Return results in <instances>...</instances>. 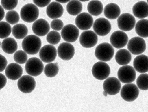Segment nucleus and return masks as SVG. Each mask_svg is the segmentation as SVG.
I'll return each mask as SVG.
<instances>
[{
	"label": "nucleus",
	"instance_id": "ea45409f",
	"mask_svg": "<svg viewBox=\"0 0 148 112\" xmlns=\"http://www.w3.org/2000/svg\"><path fill=\"white\" fill-rule=\"evenodd\" d=\"M7 66V59L3 55L0 54V72L6 69Z\"/></svg>",
	"mask_w": 148,
	"mask_h": 112
},
{
	"label": "nucleus",
	"instance_id": "f257e3e1",
	"mask_svg": "<svg viewBox=\"0 0 148 112\" xmlns=\"http://www.w3.org/2000/svg\"><path fill=\"white\" fill-rule=\"evenodd\" d=\"M22 49L27 54L34 55L40 51L42 47V41L36 35H29L23 39Z\"/></svg>",
	"mask_w": 148,
	"mask_h": 112
},
{
	"label": "nucleus",
	"instance_id": "20e7f679",
	"mask_svg": "<svg viewBox=\"0 0 148 112\" xmlns=\"http://www.w3.org/2000/svg\"><path fill=\"white\" fill-rule=\"evenodd\" d=\"M44 68L45 66L43 61L38 58H31L26 62L25 70L26 72L33 77L40 75L44 71Z\"/></svg>",
	"mask_w": 148,
	"mask_h": 112
},
{
	"label": "nucleus",
	"instance_id": "f704fd0d",
	"mask_svg": "<svg viewBox=\"0 0 148 112\" xmlns=\"http://www.w3.org/2000/svg\"><path fill=\"white\" fill-rule=\"evenodd\" d=\"M6 20L10 24H16L19 21V15L17 11L12 10L7 12L6 14Z\"/></svg>",
	"mask_w": 148,
	"mask_h": 112
},
{
	"label": "nucleus",
	"instance_id": "7c9ffc66",
	"mask_svg": "<svg viewBox=\"0 0 148 112\" xmlns=\"http://www.w3.org/2000/svg\"><path fill=\"white\" fill-rule=\"evenodd\" d=\"M59 72V66L57 63H54L51 62L45 65L44 68V72L47 77L51 78L56 77Z\"/></svg>",
	"mask_w": 148,
	"mask_h": 112
},
{
	"label": "nucleus",
	"instance_id": "0eeeda50",
	"mask_svg": "<svg viewBox=\"0 0 148 112\" xmlns=\"http://www.w3.org/2000/svg\"><path fill=\"white\" fill-rule=\"evenodd\" d=\"M121 97L127 102H133L138 98L139 88L134 83H126L121 89Z\"/></svg>",
	"mask_w": 148,
	"mask_h": 112
},
{
	"label": "nucleus",
	"instance_id": "9b49d317",
	"mask_svg": "<svg viewBox=\"0 0 148 112\" xmlns=\"http://www.w3.org/2000/svg\"><path fill=\"white\" fill-rule=\"evenodd\" d=\"M80 35L79 29L73 24H66L61 30V37L67 42H74Z\"/></svg>",
	"mask_w": 148,
	"mask_h": 112
},
{
	"label": "nucleus",
	"instance_id": "423d86ee",
	"mask_svg": "<svg viewBox=\"0 0 148 112\" xmlns=\"http://www.w3.org/2000/svg\"><path fill=\"white\" fill-rule=\"evenodd\" d=\"M135 69L131 65H122L118 71V79L123 83H132L136 79Z\"/></svg>",
	"mask_w": 148,
	"mask_h": 112
},
{
	"label": "nucleus",
	"instance_id": "cd10ccee",
	"mask_svg": "<svg viewBox=\"0 0 148 112\" xmlns=\"http://www.w3.org/2000/svg\"><path fill=\"white\" fill-rule=\"evenodd\" d=\"M136 33L142 38H148V19H140L135 25Z\"/></svg>",
	"mask_w": 148,
	"mask_h": 112
},
{
	"label": "nucleus",
	"instance_id": "39448f33",
	"mask_svg": "<svg viewBox=\"0 0 148 112\" xmlns=\"http://www.w3.org/2000/svg\"><path fill=\"white\" fill-rule=\"evenodd\" d=\"M93 76L98 80H105L109 77L110 74V65L105 61H98L93 65L92 70Z\"/></svg>",
	"mask_w": 148,
	"mask_h": 112
},
{
	"label": "nucleus",
	"instance_id": "412c9836",
	"mask_svg": "<svg viewBox=\"0 0 148 112\" xmlns=\"http://www.w3.org/2000/svg\"><path fill=\"white\" fill-rule=\"evenodd\" d=\"M64 13V8L60 3L53 1L47 6V14L51 19H58L62 17Z\"/></svg>",
	"mask_w": 148,
	"mask_h": 112
},
{
	"label": "nucleus",
	"instance_id": "f3484780",
	"mask_svg": "<svg viewBox=\"0 0 148 112\" xmlns=\"http://www.w3.org/2000/svg\"><path fill=\"white\" fill-rule=\"evenodd\" d=\"M75 24L79 29L89 30L93 24L92 15L88 13H80L75 18Z\"/></svg>",
	"mask_w": 148,
	"mask_h": 112
},
{
	"label": "nucleus",
	"instance_id": "72a5a7b5",
	"mask_svg": "<svg viewBox=\"0 0 148 112\" xmlns=\"http://www.w3.org/2000/svg\"><path fill=\"white\" fill-rule=\"evenodd\" d=\"M61 40V35L57 31H49L47 35V40L49 44L57 45Z\"/></svg>",
	"mask_w": 148,
	"mask_h": 112
},
{
	"label": "nucleus",
	"instance_id": "ddd939ff",
	"mask_svg": "<svg viewBox=\"0 0 148 112\" xmlns=\"http://www.w3.org/2000/svg\"><path fill=\"white\" fill-rule=\"evenodd\" d=\"M57 54V49L55 46L51 44L43 46L39 51L40 59L45 63H51L55 61Z\"/></svg>",
	"mask_w": 148,
	"mask_h": 112
},
{
	"label": "nucleus",
	"instance_id": "9d476101",
	"mask_svg": "<svg viewBox=\"0 0 148 112\" xmlns=\"http://www.w3.org/2000/svg\"><path fill=\"white\" fill-rule=\"evenodd\" d=\"M36 86V80L31 75L22 76L17 81V87L21 92L30 93L33 91Z\"/></svg>",
	"mask_w": 148,
	"mask_h": 112
},
{
	"label": "nucleus",
	"instance_id": "4468645a",
	"mask_svg": "<svg viewBox=\"0 0 148 112\" xmlns=\"http://www.w3.org/2000/svg\"><path fill=\"white\" fill-rule=\"evenodd\" d=\"M103 89L107 92L108 95H115L121 91V81L116 77H107L105 79L103 83Z\"/></svg>",
	"mask_w": 148,
	"mask_h": 112
},
{
	"label": "nucleus",
	"instance_id": "37998d69",
	"mask_svg": "<svg viewBox=\"0 0 148 112\" xmlns=\"http://www.w3.org/2000/svg\"><path fill=\"white\" fill-rule=\"evenodd\" d=\"M56 1L60 3H65L69 2V1H71V0H56Z\"/></svg>",
	"mask_w": 148,
	"mask_h": 112
},
{
	"label": "nucleus",
	"instance_id": "58836bf2",
	"mask_svg": "<svg viewBox=\"0 0 148 112\" xmlns=\"http://www.w3.org/2000/svg\"><path fill=\"white\" fill-rule=\"evenodd\" d=\"M34 4L38 7H45L47 6L51 3V0H33Z\"/></svg>",
	"mask_w": 148,
	"mask_h": 112
},
{
	"label": "nucleus",
	"instance_id": "1a4fd4ad",
	"mask_svg": "<svg viewBox=\"0 0 148 112\" xmlns=\"http://www.w3.org/2000/svg\"><path fill=\"white\" fill-rule=\"evenodd\" d=\"M118 26L121 31H130L135 27L136 19L132 14L125 13L120 15L117 19Z\"/></svg>",
	"mask_w": 148,
	"mask_h": 112
},
{
	"label": "nucleus",
	"instance_id": "bb28decb",
	"mask_svg": "<svg viewBox=\"0 0 148 112\" xmlns=\"http://www.w3.org/2000/svg\"><path fill=\"white\" fill-rule=\"evenodd\" d=\"M87 10L91 15H100L104 10L103 3L99 0H91L88 3Z\"/></svg>",
	"mask_w": 148,
	"mask_h": 112
},
{
	"label": "nucleus",
	"instance_id": "e433bc0d",
	"mask_svg": "<svg viewBox=\"0 0 148 112\" xmlns=\"http://www.w3.org/2000/svg\"><path fill=\"white\" fill-rule=\"evenodd\" d=\"M1 4L5 10H12L16 8L18 0H1Z\"/></svg>",
	"mask_w": 148,
	"mask_h": 112
},
{
	"label": "nucleus",
	"instance_id": "2eb2a0df",
	"mask_svg": "<svg viewBox=\"0 0 148 112\" xmlns=\"http://www.w3.org/2000/svg\"><path fill=\"white\" fill-rule=\"evenodd\" d=\"M98 35L91 30H86L81 33L80 43L83 47L91 48L94 47L98 42Z\"/></svg>",
	"mask_w": 148,
	"mask_h": 112
},
{
	"label": "nucleus",
	"instance_id": "c03bdc74",
	"mask_svg": "<svg viewBox=\"0 0 148 112\" xmlns=\"http://www.w3.org/2000/svg\"><path fill=\"white\" fill-rule=\"evenodd\" d=\"M103 95H105V96H107V95H108V94H107V93L106 91H105V90H104V92H103Z\"/></svg>",
	"mask_w": 148,
	"mask_h": 112
},
{
	"label": "nucleus",
	"instance_id": "f03ea898",
	"mask_svg": "<svg viewBox=\"0 0 148 112\" xmlns=\"http://www.w3.org/2000/svg\"><path fill=\"white\" fill-rule=\"evenodd\" d=\"M95 56L99 61L105 62L110 61L114 56V47L107 42L100 44L95 49Z\"/></svg>",
	"mask_w": 148,
	"mask_h": 112
},
{
	"label": "nucleus",
	"instance_id": "f8f14e48",
	"mask_svg": "<svg viewBox=\"0 0 148 112\" xmlns=\"http://www.w3.org/2000/svg\"><path fill=\"white\" fill-rule=\"evenodd\" d=\"M93 31L100 36H105L108 34L112 29V25L108 19L100 17L93 22Z\"/></svg>",
	"mask_w": 148,
	"mask_h": 112
},
{
	"label": "nucleus",
	"instance_id": "393cba45",
	"mask_svg": "<svg viewBox=\"0 0 148 112\" xmlns=\"http://www.w3.org/2000/svg\"><path fill=\"white\" fill-rule=\"evenodd\" d=\"M116 61L120 65H125L130 63L132 60V54L129 50L121 48L116 52Z\"/></svg>",
	"mask_w": 148,
	"mask_h": 112
},
{
	"label": "nucleus",
	"instance_id": "aec40b11",
	"mask_svg": "<svg viewBox=\"0 0 148 112\" xmlns=\"http://www.w3.org/2000/svg\"><path fill=\"white\" fill-rule=\"evenodd\" d=\"M23 69L20 64L17 63H11L7 65L5 69V74L6 77L11 80H17L22 76Z\"/></svg>",
	"mask_w": 148,
	"mask_h": 112
},
{
	"label": "nucleus",
	"instance_id": "a18cd8bd",
	"mask_svg": "<svg viewBox=\"0 0 148 112\" xmlns=\"http://www.w3.org/2000/svg\"><path fill=\"white\" fill-rule=\"evenodd\" d=\"M79 1H89V0H79Z\"/></svg>",
	"mask_w": 148,
	"mask_h": 112
},
{
	"label": "nucleus",
	"instance_id": "6ab92c4d",
	"mask_svg": "<svg viewBox=\"0 0 148 112\" xmlns=\"http://www.w3.org/2000/svg\"><path fill=\"white\" fill-rule=\"evenodd\" d=\"M51 26L45 19H36L33 22L32 30L35 35L38 36H45L50 31Z\"/></svg>",
	"mask_w": 148,
	"mask_h": 112
},
{
	"label": "nucleus",
	"instance_id": "de8ad7c7",
	"mask_svg": "<svg viewBox=\"0 0 148 112\" xmlns=\"http://www.w3.org/2000/svg\"><path fill=\"white\" fill-rule=\"evenodd\" d=\"M147 3H148V0H147Z\"/></svg>",
	"mask_w": 148,
	"mask_h": 112
},
{
	"label": "nucleus",
	"instance_id": "79ce46f5",
	"mask_svg": "<svg viewBox=\"0 0 148 112\" xmlns=\"http://www.w3.org/2000/svg\"><path fill=\"white\" fill-rule=\"evenodd\" d=\"M5 16V12H4V8H3L2 6L0 5V21H1L3 19Z\"/></svg>",
	"mask_w": 148,
	"mask_h": 112
},
{
	"label": "nucleus",
	"instance_id": "c756f323",
	"mask_svg": "<svg viewBox=\"0 0 148 112\" xmlns=\"http://www.w3.org/2000/svg\"><path fill=\"white\" fill-rule=\"evenodd\" d=\"M28 33L29 29L24 24H16L12 28V33L16 39H24Z\"/></svg>",
	"mask_w": 148,
	"mask_h": 112
},
{
	"label": "nucleus",
	"instance_id": "dca6fc26",
	"mask_svg": "<svg viewBox=\"0 0 148 112\" xmlns=\"http://www.w3.org/2000/svg\"><path fill=\"white\" fill-rule=\"evenodd\" d=\"M111 45L113 47L121 49L127 45L128 35L123 31H116L110 36Z\"/></svg>",
	"mask_w": 148,
	"mask_h": 112
},
{
	"label": "nucleus",
	"instance_id": "2f4dec72",
	"mask_svg": "<svg viewBox=\"0 0 148 112\" xmlns=\"http://www.w3.org/2000/svg\"><path fill=\"white\" fill-rule=\"evenodd\" d=\"M12 32V27L7 22L0 21V38H8Z\"/></svg>",
	"mask_w": 148,
	"mask_h": 112
},
{
	"label": "nucleus",
	"instance_id": "a19ab883",
	"mask_svg": "<svg viewBox=\"0 0 148 112\" xmlns=\"http://www.w3.org/2000/svg\"><path fill=\"white\" fill-rule=\"evenodd\" d=\"M7 83V79L6 76L3 75V74L0 73V90H1L2 88L6 86Z\"/></svg>",
	"mask_w": 148,
	"mask_h": 112
},
{
	"label": "nucleus",
	"instance_id": "473e14b6",
	"mask_svg": "<svg viewBox=\"0 0 148 112\" xmlns=\"http://www.w3.org/2000/svg\"><path fill=\"white\" fill-rule=\"evenodd\" d=\"M136 85L139 89L142 90H148V74L142 73L136 79Z\"/></svg>",
	"mask_w": 148,
	"mask_h": 112
},
{
	"label": "nucleus",
	"instance_id": "a211bd4d",
	"mask_svg": "<svg viewBox=\"0 0 148 112\" xmlns=\"http://www.w3.org/2000/svg\"><path fill=\"white\" fill-rule=\"evenodd\" d=\"M58 55L61 59L69 61L73 57L75 54V48L70 42H62L57 49Z\"/></svg>",
	"mask_w": 148,
	"mask_h": 112
},
{
	"label": "nucleus",
	"instance_id": "a878e982",
	"mask_svg": "<svg viewBox=\"0 0 148 112\" xmlns=\"http://www.w3.org/2000/svg\"><path fill=\"white\" fill-rule=\"evenodd\" d=\"M17 42L13 38L8 37L3 39L1 42V48L5 53L8 54H14L17 50Z\"/></svg>",
	"mask_w": 148,
	"mask_h": 112
},
{
	"label": "nucleus",
	"instance_id": "4be33fe9",
	"mask_svg": "<svg viewBox=\"0 0 148 112\" xmlns=\"http://www.w3.org/2000/svg\"><path fill=\"white\" fill-rule=\"evenodd\" d=\"M134 68L140 73L148 72V56L146 55L139 54L134 60Z\"/></svg>",
	"mask_w": 148,
	"mask_h": 112
},
{
	"label": "nucleus",
	"instance_id": "c9c22d12",
	"mask_svg": "<svg viewBox=\"0 0 148 112\" xmlns=\"http://www.w3.org/2000/svg\"><path fill=\"white\" fill-rule=\"evenodd\" d=\"M14 60L19 64H24L28 61L27 53L24 50L16 51L14 54Z\"/></svg>",
	"mask_w": 148,
	"mask_h": 112
},
{
	"label": "nucleus",
	"instance_id": "c85d7f7f",
	"mask_svg": "<svg viewBox=\"0 0 148 112\" xmlns=\"http://www.w3.org/2000/svg\"><path fill=\"white\" fill-rule=\"evenodd\" d=\"M66 10L71 15H77L82 10V4L79 0H71L67 3Z\"/></svg>",
	"mask_w": 148,
	"mask_h": 112
},
{
	"label": "nucleus",
	"instance_id": "5701e85b",
	"mask_svg": "<svg viewBox=\"0 0 148 112\" xmlns=\"http://www.w3.org/2000/svg\"><path fill=\"white\" fill-rule=\"evenodd\" d=\"M134 15L138 19H144L148 17V3L140 1L136 3L132 7Z\"/></svg>",
	"mask_w": 148,
	"mask_h": 112
},
{
	"label": "nucleus",
	"instance_id": "49530a36",
	"mask_svg": "<svg viewBox=\"0 0 148 112\" xmlns=\"http://www.w3.org/2000/svg\"><path fill=\"white\" fill-rule=\"evenodd\" d=\"M1 42H0V47H1Z\"/></svg>",
	"mask_w": 148,
	"mask_h": 112
},
{
	"label": "nucleus",
	"instance_id": "b1692460",
	"mask_svg": "<svg viewBox=\"0 0 148 112\" xmlns=\"http://www.w3.org/2000/svg\"><path fill=\"white\" fill-rule=\"evenodd\" d=\"M103 11L105 17L110 19H116L121 15V8L119 5L114 3H110L106 5Z\"/></svg>",
	"mask_w": 148,
	"mask_h": 112
},
{
	"label": "nucleus",
	"instance_id": "4c0bfd02",
	"mask_svg": "<svg viewBox=\"0 0 148 112\" xmlns=\"http://www.w3.org/2000/svg\"><path fill=\"white\" fill-rule=\"evenodd\" d=\"M51 28H52L53 29L55 30V31H60L64 27V23L61 19H53V21L51 22Z\"/></svg>",
	"mask_w": 148,
	"mask_h": 112
},
{
	"label": "nucleus",
	"instance_id": "6e6552de",
	"mask_svg": "<svg viewBox=\"0 0 148 112\" xmlns=\"http://www.w3.org/2000/svg\"><path fill=\"white\" fill-rule=\"evenodd\" d=\"M127 49L134 55L141 54L146 49V42L142 37H133L127 42Z\"/></svg>",
	"mask_w": 148,
	"mask_h": 112
},
{
	"label": "nucleus",
	"instance_id": "7ed1b4c3",
	"mask_svg": "<svg viewBox=\"0 0 148 112\" xmlns=\"http://www.w3.org/2000/svg\"><path fill=\"white\" fill-rule=\"evenodd\" d=\"M40 11L38 6L33 3H27L21 8L20 17L23 21L28 23L34 22L39 17Z\"/></svg>",
	"mask_w": 148,
	"mask_h": 112
}]
</instances>
